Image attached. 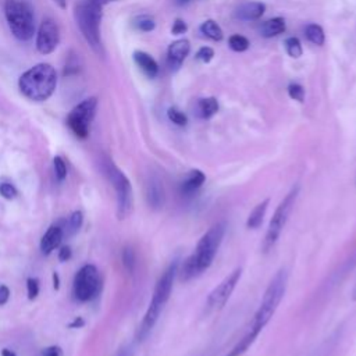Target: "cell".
<instances>
[{
    "label": "cell",
    "mask_w": 356,
    "mask_h": 356,
    "mask_svg": "<svg viewBox=\"0 0 356 356\" xmlns=\"http://www.w3.org/2000/svg\"><path fill=\"white\" fill-rule=\"evenodd\" d=\"M225 235V222L220 221L210 227L206 234L199 239L195 250L184 260L179 274L181 281H189L204 273L213 263L217 250Z\"/></svg>",
    "instance_id": "cell-1"
},
{
    "label": "cell",
    "mask_w": 356,
    "mask_h": 356,
    "mask_svg": "<svg viewBox=\"0 0 356 356\" xmlns=\"http://www.w3.org/2000/svg\"><path fill=\"white\" fill-rule=\"evenodd\" d=\"M178 273V263L177 261H172L164 271L163 274L160 275L159 281L156 282L154 285V289H153V295H152V299L149 302V306H147V310L143 316V320L139 325V330H138V341H143L149 334L150 331L153 330L154 324L157 323L165 303L168 302L170 299V295H171V291H172V286H174V280H175V275Z\"/></svg>",
    "instance_id": "cell-2"
},
{
    "label": "cell",
    "mask_w": 356,
    "mask_h": 356,
    "mask_svg": "<svg viewBox=\"0 0 356 356\" xmlns=\"http://www.w3.org/2000/svg\"><path fill=\"white\" fill-rule=\"evenodd\" d=\"M57 72L53 65L39 63L26 70L18 79L21 93L32 102H44L56 90Z\"/></svg>",
    "instance_id": "cell-3"
},
{
    "label": "cell",
    "mask_w": 356,
    "mask_h": 356,
    "mask_svg": "<svg viewBox=\"0 0 356 356\" xmlns=\"http://www.w3.org/2000/svg\"><path fill=\"white\" fill-rule=\"evenodd\" d=\"M108 1L110 0H78L74 7L75 22L88 46L96 53H102L100 24L103 7Z\"/></svg>",
    "instance_id": "cell-4"
},
{
    "label": "cell",
    "mask_w": 356,
    "mask_h": 356,
    "mask_svg": "<svg viewBox=\"0 0 356 356\" xmlns=\"http://www.w3.org/2000/svg\"><path fill=\"white\" fill-rule=\"evenodd\" d=\"M286 282H288V275L285 270H280L278 273H275V275L271 278L270 284L267 285L264 295L261 298V302L254 313V318L250 325L252 328L260 332L267 325V323L274 316L275 310L278 309L285 295Z\"/></svg>",
    "instance_id": "cell-5"
},
{
    "label": "cell",
    "mask_w": 356,
    "mask_h": 356,
    "mask_svg": "<svg viewBox=\"0 0 356 356\" xmlns=\"http://www.w3.org/2000/svg\"><path fill=\"white\" fill-rule=\"evenodd\" d=\"M4 17L14 38L21 42L29 40L36 29L35 14L25 0H6Z\"/></svg>",
    "instance_id": "cell-6"
},
{
    "label": "cell",
    "mask_w": 356,
    "mask_h": 356,
    "mask_svg": "<svg viewBox=\"0 0 356 356\" xmlns=\"http://www.w3.org/2000/svg\"><path fill=\"white\" fill-rule=\"evenodd\" d=\"M102 168H103V174L107 177V179L111 182V185L115 191L117 217L120 220H124L131 214L132 204H134L131 182L127 178V175L110 159L103 160Z\"/></svg>",
    "instance_id": "cell-7"
},
{
    "label": "cell",
    "mask_w": 356,
    "mask_h": 356,
    "mask_svg": "<svg viewBox=\"0 0 356 356\" xmlns=\"http://www.w3.org/2000/svg\"><path fill=\"white\" fill-rule=\"evenodd\" d=\"M298 195H299V186L295 185L289 189V192L278 203V206L268 222V227H267V231H266V235L263 239V245H261L263 252H266V253L270 252L274 248V245L277 243V241L289 218V214L296 203Z\"/></svg>",
    "instance_id": "cell-8"
},
{
    "label": "cell",
    "mask_w": 356,
    "mask_h": 356,
    "mask_svg": "<svg viewBox=\"0 0 356 356\" xmlns=\"http://www.w3.org/2000/svg\"><path fill=\"white\" fill-rule=\"evenodd\" d=\"M102 280L96 266L85 264L82 266L74 278L72 295L78 302H88L97 296L100 292Z\"/></svg>",
    "instance_id": "cell-9"
},
{
    "label": "cell",
    "mask_w": 356,
    "mask_h": 356,
    "mask_svg": "<svg viewBox=\"0 0 356 356\" xmlns=\"http://www.w3.org/2000/svg\"><path fill=\"white\" fill-rule=\"evenodd\" d=\"M97 107L96 97H88L78 103L67 115V125L72 134L81 139L88 138L90 124L95 118Z\"/></svg>",
    "instance_id": "cell-10"
},
{
    "label": "cell",
    "mask_w": 356,
    "mask_h": 356,
    "mask_svg": "<svg viewBox=\"0 0 356 356\" xmlns=\"http://www.w3.org/2000/svg\"><path fill=\"white\" fill-rule=\"evenodd\" d=\"M242 275V268H235L232 273H229L207 296L206 306L209 310H218L221 309L229 296L232 295L236 284L239 282Z\"/></svg>",
    "instance_id": "cell-11"
},
{
    "label": "cell",
    "mask_w": 356,
    "mask_h": 356,
    "mask_svg": "<svg viewBox=\"0 0 356 356\" xmlns=\"http://www.w3.org/2000/svg\"><path fill=\"white\" fill-rule=\"evenodd\" d=\"M60 43V29L53 18H44L36 32V49L40 54L53 53Z\"/></svg>",
    "instance_id": "cell-12"
},
{
    "label": "cell",
    "mask_w": 356,
    "mask_h": 356,
    "mask_svg": "<svg viewBox=\"0 0 356 356\" xmlns=\"http://www.w3.org/2000/svg\"><path fill=\"white\" fill-rule=\"evenodd\" d=\"M145 196H146V202H147L150 209L160 210L163 207V204H164V186H163V181L156 174H152L146 178Z\"/></svg>",
    "instance_id": "cell-13"
},
{
    "label": "cell",
    "mask_w": 356,
    "mask_h": 356,
    "mask_svg": "<svg viewBox=\"0 0 356 356\" xmlns=\"http://www.w3.org/2000/svg\"><path fill=\"white\" fill-rule=\"evenodd\" d=\"M189 50H191V43L188 39H178L172 42L168 46V51H167L168 65L174 70L179 68L184 60L186 58V56L189 54Z\"/></svg>",
    "instance_id": "cell-14"
},
{
    "label": "cell",
    "mask_w": 356,
    "mask_h": 356,
    "mask_svg": "<svg viewBox=\"0 0 356 356\" xmlns=\"http://www.w3.org/2000/svg\"><path fill=\"white\" fill-rule=\"evenodd\" d=\"M204 181H206V175L200 170H192L179 182L178 191L181 196H185V197L193 196L203 186Z\"/></svg>",
    "instance_id": "cell-15"
},
{
    "label": "cell",
    "mask_w": 356,
    "mask_h": 356,
    "mask_svg": "<svg viewBox=\"0 0 356 356\" xmlns=\"http://www.w3.org/2000/svg\"><path fill=\"white\" fill-rule=\"evenodd\" d=\"M63 229L57 225L49 227L44 235L40 239V250L43 254H50L56 248L60 246L63 241Z\"/></svg>",
    "instance_id": "cell-16"
},
{
    "label": "cell",
    "mask_w": 356,
    "mask_h": 356,
    "mask_svg": "<svg viewBox=\"0 0 356 356\" xmlns=\"http://www.w3.org/2000/svg\"><path fill=\"white\" fill-rule=\"evenodd\" d=\"M134 61L147 78H154L159 74V65L156 60L146 51H142V50L134 51Z\"/></svg>",
    "instance_id": "cell-17"
},
{
    "label": "cell",
    "mask_w": 356,
    "mask_h": 356,
    "mask_svg": "<svg viewBox=\"0 0 356 356\" xmlns=\"http://www.w3.org/2000/svg\"><path fill=\"white\" fill-rule=\"evenodd\" d=\"M264 10H266V6L263 3L249 1L242 4L236 10V17L243 21H253V19H259L264 14Z\"/></svg>",
    "instance_id": "cell-18"
},
{
    "label": "cell",
    "mask_w": 356,
    "mask_h": 356,
    "mask_svg": "<svg viewBox=\"0 0 356 356\" xmlns=\"http://www.w3.org/2000/svg\"><path fill=\"white\" fill-rule=\"evenodd\" d=\"M268 203H270V200L264 199L253 207V210L250 211V214L248 216V220H246V227L248 228L256 229L261 225V222L264 220V216H266V211H267V207H268Z\"/></svg>",
    "instance_id": "cell-19"
},
{
    "label": "cell",
    "mask_w": 356,
    "mask_h": 356,
    "mask_svg": "<svg viewBox=\"0 0 356 356\" xmlns=\"http://www.w3.org/2000/svg\"><path fill=\"white\" fill-rule=\"evenodd\" d=\"M218 111V102L216 97H203L196 103V114L199 118H211Z\"/></svg>",
    "instance_id": "cell-20"
},
{
    "label": "cell",
    "mask_w": 356,
    "mask_h": 356,
    "mask_svg": "<svg viewBox=\"0 0 356 356\" xmlns=\"http://www.w3.org/2000/svg\"><path fill=\"white\" fill-rule=\"evenodd\" d=\"M285 31V19L282 17H275L271 19H267L260 26V35L264 38H273Z\"/></svg>",
    "instance_id": "cell-21"
},
{
    "label": "cell",
    "mask_w": 356,
    "mask_h": 356,
    "mask_svg": "<svg viewBox=\"0 0 356 356\" xmlns=\"http://www.w3.org/2000/svg\"><path fill=\"white\" fill-rule=\"evenodd\" d=\"M259 334H260L259 331L250 327L249 331L239 339V342L227 353V356H242L250 348V345L254 342Z\"/></svg>",
    "instance_id": "cell-22"
},
{
    "label": "cell",
    "mask_w": 356,
    "mask_h": 356,
    "mask_svg": "<svg viewBox=\"0 0 356 356\" xmlns=\"http://www.w3.org/2000/svg\"><path fill=\"white\" fill-rule=\"evenodd\" d=\"M200 32H202L204 36H207L209 39L216 40V42L221 40L222 36H224L222 29H221L220 25H218L216 21H213V19L204 21V22L200 25Z\"/></svg>",
    "instance_id": "cell-23"
},
{
    "label": "cell",
    "mask_w": 356,
    "mask_h": 356,
    "mask_svg": "<svg viewBox=\"0 0 356 356\" xmlns=\"http://www.w3.org/2000/svg\"><path fill=\"white\" fill-rule=\"evenodd\" d=\"M305 35L309 39V42H312L313 44H317V46H321L324 43V40H325L324 31L317 24H309L305 28Z\"/></svg>",
    "instance_id": "cell-24"
},
{
    "label": "cell",
    "mask_w": 356,
    "mask_h": 356,
    "mask_svg": "<svg viewBox=\"0 0 356 356\" xmlns=\"http://www.w3.org/2000/svg\"><path fill=\"white\" fill-rule=\"evenodd\" d=\"M134 26L142 32H150L156 28V22L149 15H139L134 19Z\"/></svg>",
    "instance_id": "cell-25"
},
{
    "label": "cell",
    "mask_w": 356,
    "mask_h": 356,
    "mask_svg": "<svg viewBox=\"0 0 356 356\" xmlns=\"http://www.w3.org/2000/svg\"><path fill=\"white\" fill-rule=\"evenodd\" d=\"M285 49H286V53L293 57V58H298L302 56L303 50H302V44H300V40L295 36H291L285 40Z\"/></svg>",
    "instance_id": "cell-26"
},
{
    "label": "cell",
    "mask_w": 356,
    "mask_h": 356,
    "mask_svg": "<svg viewBox=\"0 0 356 356\" xmlns=\"http://www.w3.org/2000/svg\"><path fill=\"white\" fill-rule=\"evenodd\" d=\"M228 44L234 51H245L249 47V40L242 35H232L228 39Z\"/></svg>",
    "instance_id": "cell-27"
},
{
    "label": "cell",
    "mask_w": 356,
    "mask_h": 356,
    "mask_svg": "<svg viewBox=\"0 0 356 356\" xmlns=\"http://www.w3.org/2000/svg\"><path fill=\"white\" fill-rule=\"evenodd\" d=\"M167 115H168L170 121L174 122L178 127H185L186 122H188L186 115L182 111H179L178 108H175V107H170L168 111H167Z\"/></svg>",
    "instance_id": "cell-28"
},
{
    "label": "cell",
    "mask_w": 356,
    "mask_h": 356,
    "mask_svg": "<svg viewBox=\"0 0 356 356\" xmlns=\"http://www.w3.org/2000/svg\"><path fill=\"white\" fill-rule=\"evenodd\" d=\"M53 167H54V174H56V178L63 182L65 178H67V167H65V163L63 160V157L60 156H56L53 159Z\"/></svg>",
    "instance_id": "cell-29"
},
{
    "label": "cell",
    "mask_w": 356,
    "mask_h": 356,
    "mask_svg": "<svg viewBox=\"0 0 356 356\" xmlns=\"http://www.w3.org/2000/svg\"><path fill=\"white\" fill-rule=\"evenodd\" d=\"M122 264L129 273L134 271V268H135V253L131 248H124V250H122Z\"/></svg>",
    "instance_id": "cell-30"
},
{
    "label": "cell",
    "mask_w": 356,
    "mask_h": 356,
    "mask_svg": "<svg viewBox=\"0 0 356 356\" xmlns=\"http://www.w3.org/2000/svg\"><path fill=\"white\" fill-rule=\"evenodd\" d=\"M288 95H289L291 99H293L296 102L302 103L305 100V89L299 83H291L288 86Z\"/></svg>",
    "instance_id": "cell-31"
},
{
    "label": "cell",
    "mask_w": 356,
    "mask_h": 356,
    "mask_svg": "<svg viewBox=\"0 0 356 356\" xmlns=\"http://www.w3.org/2000/svg\"><path fill=\"white\" fill-rule=\"evenodd\" d=\"M26 292H28V299L33 300L39 295V281L38 278L29 277L26 280Z\"/></svg>",
    "instance_id": "cell-32"
},
{
    "label": "cell",
    "mask_w": 356,
    "mask_h": 356,
    "mask_svg": "<svg viewBox=\"0 0 356 356\" xmlns=\"http://www.w3.org/2000/svg\"><path fill=\"white\" fill-rule=\"evenodd\" d=\"M0 195L4 197V199H14L17 195H18V191L15 189V186L13 184H8V182H1L0 184Z\"/></svg>",
    "instance_id": "cell-33"
},
{
    "label": "cell",
    "mask_w": 356,
    "mask_h": 356,
    "mask_svg": "<svg viewBox=\"0 0 356 356\" xmlns=\"http://www.w3.org/2000/svg\"><path fill=\"white\" fill-rule=\"evenodd\" d=\"M213 57H214V50L211 49V47H209V46H204V47H200L199 50H197V53H196V58L199 60V61H202V63H210L211 60H213Z\"/></svg>",
    "instance_id": "cell-34"
},
{
    "label": "cell",
    "mask_w": 356,
    "mask_h": 356,
    "mask_svg": "<svg viewBox=\"0 0 356 356\" xmlns=\"http://www.w3.org/2000/svg\"><path fill=\"white\" fill-rule=\"evenodd\" d=\"M82 221H83V216H82V213H81L79 210L74 211V213L70 216V221H68L70 228H71V232L78 231V229H79V227L82 225Z\"/></svg>",
    "instance_id": "cell-35"
},
{
    "label": "cell",
    "mask_w": 356,
    "mask_h": 356,
    "mask_svg": "<svg viewBox=\"0 0 356 356\" xmlns=\"http://www.w3.org/2000/svg\"><path fill=\"white\" fill-rule=\"evenodd\" d=\"M186 29H188V26H186L185 21H182V19L177 18V19L174 21V24H172L171 32H172L174 35H181V33H185V32H186Z\"/></svg>",
    "instance_id": "cell-36"
},
{
    "label": "cell",
    "mask_w": 356,
    "mask_h": 356,
    "mask_svg": "<svg viewBox=\"0 0 356 356\" xmlns=\"http://www.w3.org/2000/svg\"><path fill=\"white\" fill-rule=\"evenodd\" d=\"M40 356H64V353H63V349H61L60 346L53 345V346L44 348V349L42 350V355H40Z\"/></svg>",
    "instance_id": "cell-37"
},
{
    "label": "cell",
    "mask_w": 356,
    "mask_h": 356,
    "mask_svg": "<svg viewBox=\"0 0 356 356\" xmlns=\"http://www.w3.org/2000/svg\"><path fill=\"white\" fill-rule=\"evenodd\" d=\"M72 256V252H71V248L70 246H63L60 250H58V260L60 261H68Z\"/></svg>",
    "instance_id": "cell-38"
},
{
    "label": "cell",
    "mask_w": 356,
    "mask_h": 356,
    "mask_svg": "<svg viewBox=\"0 0 356 356\" xmlns=\"http://www.w3.org/2000/svg\"><path fill=\"white\" fill-rule=\"evenodd\" d=\"M10 298V289L7 285H0V306L6 305Z\"/></svg>",
    "instance_id": "cell-39"
},
{
    "label": "cell",
    "mask_w": 356,
    "mask_h": 356,
    "mask_svg": "<svg viewBox=\"0 0 356 356\" xmlns=\"http://www.w3.org/2000/svg\"><path fill=\"white\" fill-rule=\"evenodd\" d=\"M83 324H85L83 318H82V317H76L72 323H70V327H71V328H81Z\"/></svg>",
    "instance_id": "cell-40"
},
{
    "label": "cell",
    "mask_w": 356,
    "mask_h": 356,
    "mask_svg": "<svg viewBox=\"0 0 356 356\" xmlns=\"http://www.w3.org/2000/svg\"><path fill=\"white\" fill-rule=\"evenodd\" d=\"M51 277H53V288H54V289H58V288H60V277H58V273L54 271Z\"/></svg>",
    "instance_id": "cell-41"
},
{
    "label": "cell",
    "mask_w": 356,
    "mask_h": 356,
    "mask_svg": "<svg viewBox=\"0 0 356 356\" xmlns=\"http://www.w3.org/2000/svg\"><path fill=\"white\" fill-rule=\"evenodd\" d=\"M1 356H17V355L14 350L4 348V349H1Z\"/></svg>",
    "instance_id": "cell-42"
},
{
    "label": "cell",
    "mask_w": 356,
    "mask_h": 356,
    "mask_svg": "<svg viewBox=\"0 0 356 356\" xmlns=\"http://www.w3.org/2000/svg\"><path fill=\"white\" fill-rule=\"evenodd\" d=\"M60 8H65V0H53Z\"/></svg>",
    "instance_id": "cell-43"
},
{
    "label": "cell",
    "mask_w": 356,
    "mask_h": 356,
    "mask_svg": "<svg viewBox=\"0 0 356 356\" xmlns=\"http://www.w3.org/2000/svg\"><path fill=\"white\" fill-rule=\"evenodd\" d=\"M352 295H353V299L356 300V285H355V288H353V292H352Z\"/></svg>",
    "instance_id": "cell-44"
},
{
    "label": "cell",
    "mask_w": 356,
    "mask_h": 356,
    "mask_svg": "<svg viewBox=\"0 0 356 356\" xmlns=\"http://www.w3.org/2000/svg\"><path fill=\"white\" fill-rule=\"evenodd\" d=\"M117 356H125V353H124V352H121V353H118Z\"/></svg>",
    "instance_id": "cell-45"
},
{
    "label": "cell",
    "mask_w": 356,
    "mask_h": 356,
    "mask_svg": "<svg viewBox=\"0 0 356 356\" xmlns=\"http://www.w3.org/2000/svg\"><path fill=\"white\" fill-rule=\"evenodd\" d=\"M178 1H188V0H178Z\"/></svg>",
    "instance_id": "cell-46"
}]
</instances>
